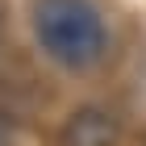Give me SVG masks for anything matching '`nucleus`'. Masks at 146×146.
<instances>
[{
    "label": "nucleus",
    "instance_id": "f257e3e1",
    "mask_svg": "<svg viewBox=\"0 0 146 146\" xmlns=\"http://www.w3.org/2000/svg\"><path fill=\"white\" fill-rule=\"evenodd\" d=\"M34 38L58 67L84 71L100 63L104 46H109V25L92 0H38Z\"/></svg>",
    "mask_w": 146,
    "mask_h": 146
},
{
    "label": "nucleus",
    "instance_id": "f03ea898",
    "mask_svg": "<svg viewBox=\"0 0 146 146\" xmlns=\"http://www.w3.org/2000/svg\"><path fill=\"white\" fill-rule=\"evenodd\" d=\"M117 138L121 121L104 104H79L58 129V146H117Z\"/></svg>",
    "mask_w": 146,
    "mask_h": 146
}]
</instances>
